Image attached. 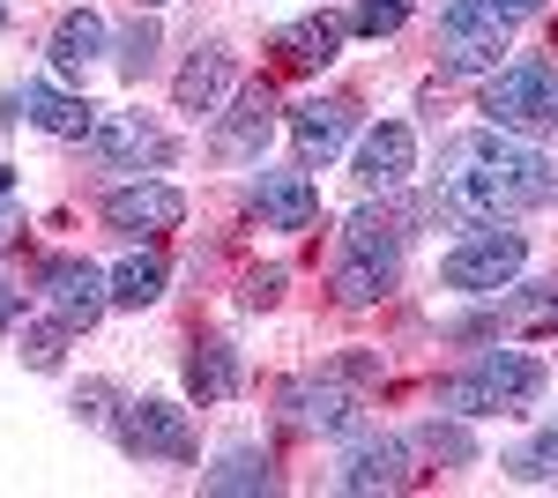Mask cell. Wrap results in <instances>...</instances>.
Returning <instances> with one entry per match:
<instances>
[{
	"mask_svg": "<svg viewBox=\"0 0 558 498\" xmlns=\"http://www.w3.org/2000/svg\"><path fill=\"white\" fill-rule=\"evenodd\" d=\"M558 194V165L544 149H529L521 134H499V126H476V134H454L447 142V165H439V216H454L462 231L476 223H499L514 208H544Z\"/></svg>",
	"mask_w": 558,
	"mask_h": 498,
	"instance_id": "cell-1",
	"label": "cell"
},
{
	"mask_svg": "<svg viewBox=\"0 0 558 498\" xmlns=\"http://www.w3.org/2000/svg\"><path fill=\"white\" fill-rule=\"evenodd\" d=\"M551 387V365L529 350H484L470 373L439 379V410L454 416H529Z\"/></svg>",
	"mask_w": 558,
	"mask_h": 498,
	"instance_id": "cell-2",
	"label": "cell"
},
{
	"mask_svg": "<svg viewBox=\"0 0 558 498\" xmlns=\"http://www.w3.org/2000/svg\"><path fill=\"white\" fill-rule=\"evenodd\" d=\"M484 126L521 134V142L558 126V68L544 52H521L507 68H492V83H484Z\"/></svg>",
	"mask_w": 558,
	"mask_h": 498,
	"instance_id": "cell-3",
	"label": "cell"
},
{
	"mask_svg": "<svg viewBox=\"0 0 558 498\" xmlns=\"http://www.w3.org/2000/svg\"><path fill=\"white\" fill-rule=\"evenodd\" d=\"M402 276V223L395 216H350L343 223V260H336V297L343 305H373V297L395 291Z\"/></svg>",
	"mask_w": 558,
	"mask_h": 498,
	"instance_id": "cell-4",
	"label": "cell"
},
{
	"mask_svg": "<svg viewBox=\"0 0 558 498\" xmlns=\"http://www.w3.org/2000/svg\"><path fill=\"white\" fill-rule=\"evenodd\" d=\"M521 260H529V239H521V231L476 223L470 239L439 260V283H447V291H470V297H492V291H507V283L521 276Z\"/></svg>",
	"mask_w": 558,
	"mask_h": 498,
	"instance_id": "cell-5",
	"label": "cell"
},
{
	"mask_svg": "<svg viewBox=\"0 0 558 498\" xmlns=\"http://www.w3.org/2000/svg\"><path fill=\"white\" fill-rule=\"evenodd\" d=\"M83 157L97 171H165L172 165V134L149 120V112H105L83 134Z\"/></svg>",
	"mask_w": 558,
	"mask_h": 498,
	"instance_id": "cell-6",
	"label": "cell"
},
{
	"mask_svg": "<svg viewBox=\"0 0 558 498\" xmlns=\"http://www.w3.org/2000/svg\"><path fill=\"white\" fill-rule=\"evenodd\" d=\"M112 439H120L134 461H194V424H186V410L165 402V394L128 402V410L112 416Z\"/></svg>",
	"mask_w": 558,
	"mask_h": 498,
	"instance_id": "cell-7",
	"label": "cell"
},
{
	"mask_svg": "<svg viewBox=\"0 0 558 498\" xmlns=\"http://www.w3.org/2000/svg\"><path fill=\"white\" fill-rule=\"evenodd\" d=\"M336 484H343V491H410V484H417V439L357 432L343 469H336Z\"/></svg>",
	"mask_w": 558,
	"mask_h": 498,
	"instance_id": "cell-8",
	"label": "cell"
},
{
	"mask_svg": "<svg viewBox=\"0 0 558 498\" xmlns=\"http://www.w3.org/2000/svg\"><path fill=\"white\" fill-rule=\"evenodd\" d=\"M38 291H45V313H60L68 328H97V313L112 305V276L75 260V253H52L38 268Z\"/></svg>",
	"mask_w": 558,
	"mask_h": 498,
	"instance_id": "cell-9",
	"label": "cell"
},
{
	"mask_svg": "<svg viewBox=\"0 0 558 498\" xmlns=\"http://www.w3.org/2000/svg\"><path fill=\"white\" fill-rule=\"evenodd\" d=\"M283 416H291L299 432H336V439H343V432H365V402H357L336 373L328 379H291V387H283Z\"/></svg>",
	"mask_w": 558,
	"mask_h": 498,
	"instance_id": "cell-10",
	"label": "cell"
},
{
	"mask_svg": "<svg viewBox=\"0 0 558 498\" xmlns=\"http://www.w3.org/2000/svg\"><path fill=\"white\" fill-rule=\"evenodd\" d=\"M179 216H186V194L165 186V179H142V186H112L105 194V223L120 239H157V231H172Z\"/></svg>",
	"mask_w": 558,
	"mask_h": 498,
	"instance_id": "cell-11",
	"label": "cell"
},
{
	"mask_svg": "<svg viewBox=\"0 0 558 498\" xmlns=\"http://www.w3.org/2000/svg\"><path fill=\"white\" fill-rule=\"evenodd\" d=\"M410 171H417V134H410L402 120H380L365 142H357V165H350V179H357V194H395Z\"/></svg>",
	"mask_w": 558,
	"mask_h": 498,
	"instance_id": "cell-12",
	"label": "cell"
},
{
	"mask_svg": "<svg viewBox=\"0 0 558 498\" xmlns=\"http://www.w3.org/2000/svg\"><path fill=\"white\" fill-rule=\"evenodd\" d=\"M8 120H38L45 134H60V142H83L97 112H89L75 89H52V83H15L8 89Z\"/></svg>",
	"mask_w": 558,
	"mask_h": 498,
	"instance_id": "cell-13",
	"label": "cell"
},
{
	"mask_svg": "<svg viewBox=\"0 0 558 498\" xmlns=\"http://www.w3.org/2000/svg\"><path fill=\"white\" fill-rule=\"evenodd\" d=\"M350 126H357V105L350 97H305L299 112H291V142H299V165H328L336 149L350 142Z\"/></svg>",
	"mask_w": 558,
	"mask_h": 498,
	"instance_id": "cell-14",
	"label": "cell"
},
{
	"mask_svg": "<svg viewBox=\"0 0 558 498\" xmlns=\"http://www.w3.org/2000/svg\"><path fill=\"white\" fill-rule=\"evenodd\" d=\"M254 208H260L268 231H313V216H320V186L305 179V165L299 171H260Z\"/></svg>",
	"mask_w": 558,
	"mask_h": 498,
	"instance_id": "cell-15",
	"label": "cell"
},
{
	"mask_svg": "<svg viewBox=\"0 0 558 498\" xmlns=\"http://www.w3.org/2000/svg\"><path fill=\"white\" fill-rule=\"evenodd\" d=\"M105 45H112L105 15H97V8H75V15H60V31H52V45H45V60H52V75L83 83L89 68L105 60Z\"/></svg>",
	"mask_w": 558,
	"mask_h": 498,
	"instance_id": "cell-16",
	"label": "cell"
},
{
	"mask_svg": "<svg viewBox=\"0 0 558 498\" xmlns=\"http://www.w3.org/2000/svg\"><path fill=\"white\" fill-rule=\"evenodd\" d=\"M529 15H544V0H447L439 8V38H507Z\"/></svg>",
	"mask_w": 558,
	"mask_h": 498,
	"instance_id": "cell-17",
	"label": "cell"
},
{
	"mask_svg": "<svg viewBox=\"0 0 558 498\" xmlns=\"http://www.w3.org/2000/svg\"><path fill=\"white\" fill-rule=\"evenodd\" d=\"M492 328H558V283H529L521 297H499L470 320H454L447 335H492Z\"/></svg>",
	"mask_w": 558,
	"mask_h": 498,
	"instance_id": "cell-18",
	"label": "cell"
},
{
	"mask_svg": "<svg viewBox=\"0 0 558 498\" xmlns=\"http://www.w3.org/2000/svg\"><path fill=\"white\" fill-rule=\"evenodd\" d=\"M239 387H246V365H239V350H231L223 335H209V342L186 350V394H194V402H231Z\"/></svg>",
	"mask_w": 558,
	"mask_h": 498,
	"instance_id": "cell-19",
	"label": "cell"
},
{
	"mask_svg": "<svg viewBox=\"0 0 558 498\" xmlns=\"http://www.w3.org/2000/svg\"><path fill=\"white\" fill-rule=\"evenodd\" d=\"M268 134H276V97H268V89H246V97L231 105V120L216 126V157H231V165H239V157H260Z\"/></svg>",
	"mask_w": 558,
	"mask_h": 498,
	"instance_id": "cell-20",
	"label": "cell"
},
{
	"mask_svg": "<svg viewBox=\"0 0 558 498\" xmlns=\"http://www.w3.org/2000/svg\"><path fill=\"white\" fill-rule=\"evenodd\" d=\"M223 89H231V52L223 45H202L186 68H179V83H172V97H179V112H216L223 105Z\"/></svg>",
	"mask_w": 558,
	"mask_h": 498,
	"instance_id": "cell-21",
	"label": "cell"
},
{
	"mask_svg": "<svg viewBox=\"0 0 558 498\" xmlns=\"http://www.w3.org/2000/svg\"><path fill=\"white\" fill-rule=\"evenodd\" d=\"M343 38H350L343 15H305L291 31H276V52H283L291 68H328V60L343 52Z\"/></svg>",
	"mask_w": 558,
	"mask_h": 498,
	"instance_id": "cell-22",
	"label": "cell"
},
{
	"mask_svg": "<svg viewBox=\"0 0 558 498\" xmlns=\"http://www.w3.org/2000/svg\"><path fill=\"white\" fill-rule=\"evenodd\" d=\"M165 297V253H128L120 268H112V305H157Z\"/></svg>",
	"mask_w": 558,
	"mask_h": 498,
	"instance_id": "cell-23",
	"label": "cell"
},
{
	"mask_svg": "<svg viewBox=\"0 0 558 498\" xmlns=\"http://www.w3.org/2000/svg\"><path fill=\"white\" fill-rule=\"evenodd\" d=\"M417 447H425L432 461H447V469H476V439H470V424L447 410V416H425L417 424Z\"/></svg>",
	"mask_w": 558,
	"mask_h": 498,
	"instance_id": "cell-24",
	"label": "cell"
},
{
	"mask_svg": "<svg viewBox=\"0 0 558 498\" xmlns=\"http://www.w3.org/2000/svg\"><path fill=\"white\" fill-rule=\"evenodd\" d=\"M268 484H276V469H268V454H254V447H231V454L202 476V491H268Z\"/></svg>",
	"mask_w": 558,
	"mask_h": 498,
	"instance_id": "cell-25",
	"label": "cell"
},
{
	"mask_svg": "<svg viewBox=\"0 0 558 498\" xmlns=\"http://www.w3.org/2000/svg\"><path fill=\"white\" fill-rule=\"evenodd\" d=\"M507 476L514 484H558V424H544L536 439H521L507 454Z\"/></svg>",
	"mask_w": 558,
	"mask_h": 498,
	"instance_id": "cell-26",
	"label": "cell"
},
{
	"mask_svg": "<svg viewBox=\"0 0 558 498\" xmlns=\"http://www.w3.org/2000/svg\"><path fill=\"white\" fill-rule=\"evenodd\" d=\"M112 68H120L128 83H142V75L157 68V23H149L142 8H134V23H128V31H120V60H112Z\"/></svg>",
	"mask_w": 558,
	"mask_h": 498,
	"instance_id": "cell-27",
	"label": "cell"
},
{
	"mask_svg": "<svg viewBox=\"0 0 558 498\" xmlns=\"http://www.w3.org/2000/svg\"><path fill=\"white\" fill-rule=\"evenodd\" d=\"M439 45H447V52H439L447 75H492L499 52H507V38H439Z\"/></svg>",
	"mask_w": 558,
	"mask_h": 498,
	"instance_id": "cell-28",
	"label": "cell"
},
{
	"mask_svg": "<svg viewBox=\"0 0 558 498\" xmlns=\"http://www.w3.org/2000/svg\"><path fill=\"white\" fill-rule=\"evenodd\" d=\"M410 23V0H357V15H350V31H365V38H395Z\"/></svg>",
	"mask_w": 558,
	"mask_h": 498,
	"instance_id": "cell-29",
	"label": "cell"
},
{
	"mask_svg": "<svg viewBox=\"0 0 558 498\" xmlns=\"http://www.w3.org/2000/svg\"><path fill=\"white\" fill-rule=\"evenodd\" d=\"M60 335H75L60 313H52V320H38V328H23V357H31L38 373H60Z\"/></svg>",
	"mask_w": 558,
	"mask_h": 498,
	"instance_id": "cell-30",
	"label": "cell"
},
{
	"mask_svg": "<svg viewBox=\"0 0 558 498\" xmlns=\"http://www.w3.org/2000/svg\"><path fill=\"white\" fill-rule=\"evenodd\" d=\"M105 402H112V387H105V379L75 387V416H83V424H112V410H105Z\"/></svg>",
	"mask_w": 558,
	"mask_h": 498,
	"instance_id": "cell-31",
	"label": "cell"
},
{
	"mask_svg": "<svg viewBox=\"0 0 558 498\" xmlns=\"http://www.w3.org/2000/svg\"><path fill=\"white\" fill-rule=\"evenodd\" d=\"M276 297H283V268H260L254 283H246V305L260 313V305H276Z\"/></svg>",
	"mask_w": 558,
	"mask_h": 498,
	"instance_id": "cell-32",
	"label": "cell"
},
{
	"mask_svg": "<svg viewBox=\"0 0 558 498\" xmlns=\"http://www.w3.org/2000/svg\"><path fill=\"white\" fill-rule=\"evenodd\" d=\"M15 231H23V208L8 202V186H0V246H15Z\"/></svg>",
	"mask_w": 558,
	"mask_h": 498,
	"instance_id": "cell-33",
	"label": "cell"
},
{
	"mask_svg": "<svg viewBox=\"0 0 558 498\" xmlns=\"http://www.w3.org/2000/svg\"><path fill=\"white\" fill-rule=\"evenodd\" d=\"M15 320H23V291H15V283H0V328H15Z\"/></svg>",
	"mask_w": 558,
	"mask_h": 498,
	"instance_id": "cell-34",
	"label": "cell"
},
{
	"mask_svg": "<svg viewBox=\"0 0 558 498\" xmlns=\"http://www.w3.org/2000/svg\"><path fill=\"white\" fill-rule=\"evenodd\" d=\"M134 8H165V0H134Z\"/></svg>",
	"mask_w": 558,
	"mask_h": 498,
	"instance_id": "cell-35",
	"label": "cell"
}]
</instances>
